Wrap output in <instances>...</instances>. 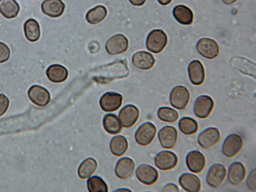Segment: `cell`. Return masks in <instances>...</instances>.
<instances>
[{"mask_svg":"<svg viewBox=\"0 0 256 192\" xmlns=\"http://www.w3.org/2000/svg\"><path fill=\"white\" fill-rule=\"evenodd\" d=\"M238 0H222V2L228 4H231L236 2Z\"/></svg>","mask_w":256,"mask_h":192,"instance_id":"60d3db41","label":"cell"},{"mask_svg":"<svg viewBox=\"0 0 256 192\" xmlns=\"http://www.w3.org/2000/svg\"><path fill=\"white\" fill-rule=\"evenodd\" d=\"M129 1L134 6H140L146 3V0H129Z\"/></svg>","mask_w":256,"mask_h":192,"instance_id":"f35d334b","label":"cell"},{"mask_svg":"<svg viewBox=\"0 0 256 192\" xmlns=\"http://www.w3.org/2000/svg\"><path fill=\"white\" fill-rule=\"evenodd\" d=\"M66 7L62 0H45L41 5L42 12L52 18L61 16Z\"/></svg>","mask_w":256,"mask_h":192,"instance_id":"d6986e66","label":"cell"},{"mask_svg":"<svg viewBox=\"0 0 256 192\" xmlns=\"http://www.w3.org/2000/svg\"><path fill=\"white\" fill-rule=\"evenodd\" d=\"M134 168V161L130 158H124L118 162L115 168V174L118 178L126 180L132 176Z\"/></svg>","mask_w":256,"mask_h":192,"instance_id":"ffe728a7","label":"cell"},{"mask_svg":"<svg viewBox=\"0 0 256 192\" xmlns=\"http://www.w3.org/2000/svg\"><path fill=\"white\" fill-rule=\"evenodd\" d=\"M230 66L234 69L240 71L242 73L255 78V64L248 60L241 58L234 57L231 59Z\"/></svg>","mask_w":256,"mask_h":192,"instance_id":"7402d4cb","label":"cell"},{"mask_svg":"<svg viewBox=\"0 0 256 192\" xmlns=\"http://www.w3.org/2000/svg\"><path fill=\"white\" fill-rule=\"evenodd\" d=\"M178 137L176 128L173 126H166L159 132L158 138L162 146L165 148L170 149L176 146Z\"/></svg>","mask_w":256,"mask_h":192,"instance_id":"9a60e30c","label":"cell"},{"mask_svg":"<svg viewBox=\"0 0 256 192\" xmlns=\"http://www.w3.org/2000/svg\"><path fill=\"white\" fill-rule=\"evenodd\" d=\"M136 176L138 180L146 186L155 184L158 180L159 174L158 170L150 165L142 164L136 170Z\"/></svg>","mask_w":256,"mask_h":192,"instance_id":"ba28073f","label":"cell"},{"mask_svg":"<svg viewBox=\"0 0 256 192\" xmlns=\"http://www.w3.org/2000/svg\"><path fill=\"white\" fill-rule=\"evenodd\" d=\"M28 96L30 100L38 106H46L50 102V92L39 85H33L28 91Z\"/></svg>","mask_w":256,"mask_h":192,"instance_id":"7c38bea8","label":"cell"},{"mask_svg":"<svg viewBox=\"0 0 256 192\" xmlns=\"http://www.w3.org/2000/svg\"><path fill=\"white\" fill-rule=\"evenodd\" d=\"M10 56V50L4 42H0V63L7 62Z\"/></svg>","mask_w":256,"mask_h":192,"instance_id":"e575fe53","label":"cell"},{"mask_svg":"<svg viewBox=\"0 0 256 192\" xmlns=\"http://www.w3.org/2000/svg\"><path fill=\"white\" fill-rule=\"evenodd\" d=\"M186 162L190 172L198 174L202 172L205 168L206 160L202 154L195 150L188 154Z\"/></svg>","mask_w":256,"mask_h":192,"instance_id":"2e32d148","label":"cell"},{"mask_svg":"<svg viewBox=\"0 0 256 192\" xmlns=\"http://www.w3.org/2000/svg\"><path fill=\"white\" fill-rule=\"evenodd\" d=\"M214 106V100L210 96H200L197 98L194 104V114L200 118L206 119L210 114Z\"/></svg>","mask_w":256,"mask_h":192,"instance_id":"9c48e42d","label":"cell"},{"mask_svg":"<svg viewBox=\"0 0 256 192\" xmlns=\"http://www.w3.org/2000/svg\"><path fill=\"white\" fill-rule=\"evenodd\" d=\"M20 10L16 0H0V13L8 19L16 17Z\"/></svg>","mask_w":256,"mask_h":192,"instance_id":"484cf974","label":"cell"},{"mask_svg":"<svg viewBox=\"0 0 256 192\" xmlns=\"http://www.w3.org/2000/svg\"><path fill=\"white\" fill-rule=\"evenodd\" d=\"M140 116V111L136 106L128 104L120 111L119 120L124 128L132 127L137 122Z\"/></svg>","mask_w":256,"mask_h":192,"instance_id":"4fadbf2b","label":"cell"},{"mask_svg":"<svg viewBox=\"0 0 256 192\" xmlns=\"http://www.w3.org/2000/svg\"><path fill=\"white\" fill-rule=\"evenodd\" d=\"M102 123L104 130L110 134H118L122 130L119 120L117 116L114 114L106 115Z\"/></svg>","mask_w":256,"mask_h":192,"instance_id":"f1b7e54d","label":"cell"},{"mask_svg":"<svg viewBox=\"0 0 256 192\" xmlns=\"http://www.w3.org/2000/svg\"><path fill=\"white\" fill-rule=\"evenodd\" d=\"M246 184L250 190H256V169L253 170L249 175Z\"/></svg>","mask_w":256,"mask_h":192,"instance_id":"8d00e7d4","label":"cell"},{"mask_svg":"<svg viewBox=\"0 0 256 192\" xmlns=\"http://www.w3.org/2000/svg\"><path fill=\"white\" fill-rule=\"evenodd\" d=\"M172 1V0H158V2L162 6H167Z\"/></svg>","mask_w":256,"mask_h":192,"instance_id":"ab89813d","label":"cell"},{"mask_svg":"<svg viewBox=\"0 0 256 192\" xmlns=\"http://www.w3.org/2000/svg\"><path fill=\"white\" fill-rule=\"evenodd\" d=\"M106 15L108 10L102 6H98L90 10L86 16L88 22L91 24H97L102 22Z\"/></svg>","mask_w":256,"mask_h":192,"instance_id":"4dcf8cb0","label":"cell"},{"mask_svg":"<svg viewBox=\"0 0 256 192\" xmlns=\"http://www.w3.org/2000/svg\"><path fill=\"white\" fill-rule=\"evenodd\" d=\"M246 169L240 162H234L229 168L228 179L234 185H240L243 182L246 176Z\"/></svg>","mask_w":256,"mask_h":192,"instance_id":"44dd1931","label":"cell"},{"mask_svg":"<svg viewBox=\"0 0 256 192\" xmlns=\"http://www.w3.org/2000/svg\"><path fill=\"white\" fill-rule=\"evenodd\" d=\"M98 163L93 158H88L85 160L79 166L78 168V176L82 180L90 178L96 170Z\"/></svg>","mask_w":256,"mask_h":192,"instance_id":"83f0119b","label":"cell"},{"mask_svg":"<svg viewBox=\"0 0 256 192\" xmlns=\"http://www.w3.org/2000/svg\"><path fill=\"white\" fill-rule=\"evenodd\" d=\"M158 116L160 120L170 123L175 122L179 118L177 111L166 106L161 108L158 110Z\"/></svg>","mask_w":256,"mask_h":192,"instance_id":"d6a6232c","label":"cell"},{"mask_svg":"<svg viewBox=\"0 0 256 192\" xmlns=\"http://www.w3.org/2000/svg\"><path fill=\"white\" fill-rule=\"evenodd\" d=\"M122 99V96L119 94L112 92H106L100 99V108L106 112H116L120 108Z\"/></svg>","mask_w":256,"mask_h":192,"instance_id":"52a82bcc","label":"cell"},{"mask_svg":"<svg viewBox=\"0 0 256 192\" xmlns=\"http://www.w3.org/2000/svg\"><path fill=\"white\" fill-rule=\"evenodd\" d=\"M132 60L136 68L143 70H150L156 62L154 56L146 52H137L134 55Z\"/></svg>","mask_w":256,"mask_h":192,"instance_id":"ac0fdd59","label":"cell"},{"mask_svg":"<svg viewBox=\"0 0 256 192\" xmlns=\"http://www.w3.org/2000/svg\"><path fill=\"white\" fill-rule=\"evenodd\" d=\"M190 80L192 84L200 86L205 79V71L202 63L198 60L191 62L188 67Z\"/></svg>","mask_w":256,"mask_h":192,"instance_id":"e0dca14e","label":"cell"},{"mask_svg":"<svg viewBox=\"0 0 256 192\" xmlns=\"http://www.w3.org/2000/svg\"><path fill=\"white\" fill-rule=\"evenodd\" d=\"M156 132V127L154 124L150 122H145L142 124L136 132V142L142 146L150 144L153 142Z\"/></svg>","mask_w":256,"mask_h":192,"instance_id":"7a4b0ae2","label":"cell"},{"mask_svg":"<svg viewBox=\"0 0 256 192\" xmlns=\"http://www.w3.org/2000/svg\"><path fill=\"white\" fill-rule=\"evenodd\" d=\"M128 148L127 140L122 136L114 137L110 142V151L116 156H122L126 152Z\"/></svg>","mask_w":256,"mask_h":192,"instance_id":"f546056e","label":"cell"},{"mask_svg":"<svg viewBox=\"0 0 256 192\" xmlns=\"http://www.w3.org/2000/svg\"><path fill=\"white\" fill-rule=\"evenodd\" d=\"M168 37L162 30H155L149 34L146 40V48L154 54L161 52L167 45Z\"/></svg>","mask_w":256,"mask_h":192,"instance_id":"6da1fadb","label":"cell"},{"mask_svg":"<svg viewBox=\"0 0 256 192\" xmlns=\"http://www.w3.org/2000/svg\"><path fill=\"white\" fill-rule=\"evenodd\" d=\"M226 176V170L222 164L211 166L206 176V182L211 187L217 188L224 182Z\"/></svg>","mask_w":256,"mask_h":192,"instance_id":"8fae6325","label":"cell"},{"mask_svg":"<svg viewBox=\"0 0 256 192\" xmlns=\"http://www.w3.org/2000/svg\"><path fill=\"white\" fill-rule=\"evenodd\" d=\"M178 158L172 152L164 151L158 154L155 158L156 166L162 170L174 168L178 165Z\"/></svg>","mask_w":256,"mask_h":192,"instance_id":"5bb4252c","label":"cell"},{"mask_svg":"<svg viewBox=\"0 0 256 192\" xmlns=\"http://www.w3.org/2000/svg\"><path fill=\"white\" fill-rule=\"evenodd\" d=\"M220 138V133L218 128L210 127L199 135L198 142L202 148L208 149L218 144Z\"/></svg>","mask_w":256,"mask_h":192,"instance_id":"30bf717a","label":"cell"},{"mask_svg":"<svg viewBox=\"0 0 256 192\" xmlns=\"http://www.w3.org/2000/svg\"><path fill=\"white\" fill-rule=\"evenodd\" d=\"M173 14L178 22L183 25H190L194 21V12L190 9L183 5L174 8Z\"/></svg>","mask_w":256,"mask_h":192,"instance_id":"d4e9b609","label":"cell"},{"mask_svg":"<svg viewBox=\"0 0 256 192\" xmlns=\"http://www.w3.org/2000/svg\"><path fill=\"white\" fill-rule=\"evenodd\" d=\"M24 31L26 38L31 42H36L40 38L39 24L34 18H30L26 21L24 25Z\"/></svg>","mask_w":256,"mask_h":192,"instance_id":"4316f807","label":"cell"},{"mask_svg":"<svg viewBox=\"0 0 256 192\" xmlns=\"http://www.w3.org/2000/svg\"><path fill=\"white\" fill-rule=\"evenodd\" d=\"M196 48L202 56L208 59L215 58L220 54V47L218 42L211 38L200 39L197 44Z\"/></svg>","mask_w":256,"mask_h":192,"instance_id":"8992f818","label":"cell"},{"mask_svg":"<svg viewBox=\"0 0 256 192\" xmlns=\"http://www.w3.org/2000/svg\"><path fill=\"white\" fill-rule=\"evenodd\" d=\"M180 132L186 136L196 134L198 130V122L194 118L184 117L182 118L178 123Z\"/></svg>","mask_w":256,"mask_h":192,"instance_id":"1f68e13d","label":"cell"},{"mask_svg":"<svg viewBox=\"0 0 256 192\" xmlns=\"http://www.w3.org/2000/svg\"><path fill=\"white\" fill-rule=\"evenodd\" d=\"M46 75L51 82L60 83L66 81L68 76V72L65 68L58 64H54L46 70Z\"/></svg>","mask_w":256,"mask_h":192,"instance_id":"cb8c5ba5","label":"cell"},{"mask_svg":"<svg viewBox=\"0 0 256 192\" xmlns=\"http://www.w3.org/2000/svg\"><path fill=\"white\" fill-rule=\"evenodd\" d=\"M88 188L90 192H108V185L104 180L98 176L90 178L88 180Z\"/></svg>","mask_w":256,"mask_h":192,"instance_id":"836d02e7","label":"cell"},{"mask_svg":"<svg viewBox=\"0 0 256 192\" xmlns=\"http://www.w3.org/2000/svg\"><path fill=\"white\" fill-rule=\"evenodd\" d=\"M179 183L182 188L186 192H198L202 188L200 178L190 174H182L180 178Z\"/></svg>","mask_w":256,"mask_h":192,"instance_id":"603a6c76","label":"cell"},{"mask_svg":"<svg viewBox=\"0 0 256 192\" xmlns=\"http://www.w3.org/2000/svg\"><path fill=\"white\" fill-rule=\"evenodd\" d=\"M243 145V140L240 136L236 134H230L224 141L222 152L226 157L232 158L240 152Z\"/></svg>","mask_w":256,"mask_h":192,"instance_id":"277c9868","label":"cell"},{"mask_svg":"<svg viewBox=\"0 0 256 192\" xmlns=\"http://www.w3.org/2000/svg\"><path fill=\"white\" fill-rule=\"evenodd\" d=\"M190 98V94L188 89L183 86H178L170 92V102L173 108L182 110L186 108Z\"/></svg>","mask_w":256,"mask_h":192,"instance_id":"3957f363","label":"cell"},{"mask_svg":"<svg viewBox=\"0 0 256 192\" xmlns=\"http://www.w3.org/2000/svg\"><path fill=\"white\" fill-rule=\"evenodd\" d=\"M10 100L4 94H0V117L4 116L8 109Z\"/></svg>","mask_w":256,"mask_h":192,"instance_id":"d590c367","label":"cell"},{"mask_svg":"<svg viewBox=\"0 0 256 192\" xmlns=\"http://www.w3.org/2000/svg\"><path fill=\"white\" fill-rule=\"evenodd\" d=\"M129 47V41L122 34L112 36L106 42L105 48L106 52L112 56L118 55L126 52Z\"/></svg>","mask_w":256,"mask_h":192,"instance_id":"5b68a950","label":"cell"},{"mask_svg":"<svg viewBox=\"0 0 256 192\" xmlns=\"http://www.w3.org/2000/svg\"><path fill=\"white\" fill-rule=\"evenodd\" d=\"M162 192H179L180 189L178 187L174 184L170 183L167 184L162 190Z\"/></svg>","mask_w":256,"mask_h":192,"instance_id":"74e56055","label":"cell"}]
</instances>
